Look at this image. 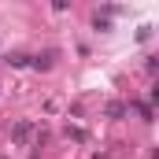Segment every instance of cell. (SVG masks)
Masks as SVG:
<instances>
[{"instance_id":"6da1fadb","label":"cell","mask_w":159,"mask_h":159,"mask_svg":"<svg viewBox=\"0 0 159 159\" xmlns=\"http://www.w3.org/2000/svg\"><path fill=\"white\" fill-rule=\"evenodd\" d=\"M15 137L26 141V137H30V122H19V126H15Z\"/></svg>"}]
</instances>
